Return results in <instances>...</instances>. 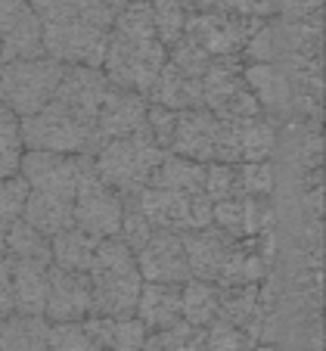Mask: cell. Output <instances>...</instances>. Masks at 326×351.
I'll return each instance as SVG.
<instances>
[{
  "mask_svg": "<svg viewBox=\"0 0 326 351\" xmlns=\"http://www.w3.org/2000/svg\"><path fill=\"white\" fill-rule=\"evenodd\" d=\"M44 32V53L60 66L100 69L118 0H28Z\"/></svg>",
  "mask_w": 326,
  "mask_h": 351,
  "instance_id": "1",
  "label": "cell"
},
{
  "mask_svg": "<svg viewBox=\"0 0 326 351\" xmlns=\"http://www.w3.org/2000/svg\"><path fill=\"white\" fill-rule=\"evenodd\" d=\"M165 62L168 50L159 40V32H155L149 0L125 3L112 22L100 72L109 78V84L147 97V90L159 78Z\"/></svg>",
  "mask_w": 326,
  "mask_h": 351,
  "instance_id": "2",
  "label": "cell"
},
{
  "mask_svg": "<svg viewBox=\"0 0 326 351\" xmlns=\"http://www.w3.org/2000/svg\"><path fill=\"white\" fill-rule=\"evenodd\" d=\"M87 280H90V317H134L143 277L137 271L134 252L118 237L100 239Z\"/></svg>",
  "mask_w": 326,
  "mask_h": 351,
  "instance_id": "3",
  "label": "cell"
},
{
  "mask_svg": "<svg viewBox=\"0 0 326 351\" xmlns=\"http://www.w3.org/2000/svg\"><path fill=\"white\" fill-rule=\"evenodd\" d=\"M162 156H165V149L155 146V140L147 134V128H140V131L127 134V137L109 140L90 159H93L97 178L109 190H115L121 199H131L149 186Z\"/></svg>",
  "mask_w": 326,
  "mask_h": 351,
  "instance_id": "4",
  "label": "cell"
},
{
  "mask_svg": "<svg viewBox=\"0 0 326 351\" xmlns=\"http://www.w3.org/2000/svg\"><path fill=\"white\" fill-rule=\"evenodd\" d=\"M66 66H60L50 56L22 62H0V106L13 112L16 119L40 112L53 99L56 87L62 81Z\"/></svg>",
  "mask_w": 326,
  "mask_h": 351,
  "instance_id": "5",
  "label": "cell"
},
{
  "mask_svg": "<svg viewBox=\"0 0 326 351\" xmlns=\"http://www.w3.org/2000/svg\"><path fill=\"white\" fill-rule=\"evenodd\" d=\"M19 137L25 153L93 156V131L56 99H50L40 112L19 121Z\"/></svg>",
  "mask_w": 326,
  "mask_h": 351,
  "instance_id": "6",
  "label": "cell"
},
{
  "mask_svg": "<svg viewBox=\"0 0 326 351\" xmlns=\"http://www.w3.org/2000/svg\"><path fill=\"white\" fill-rule=\"evenodd\" d=\"M125 202L137 208L155 230L190 233L212 227V202L205 193H174L162 186H147Z\"/></svg>",
  "mask_w": 326,
  "mask_h": 351,
  "instance_id": "7",
  "label": "cell"
},
{
  "mask_svg": "<svg viewBox=\"0 0 326 351\" xmlns=\"http://www.w3.org/2000/svg\"><path fill=\"white\" fill-rule=\"evenodd\" d=\"M242 56L233 60H214L208 66V72L202 75V109L214 115L221 121H242L264 115L258 106L255 93L249 90L246 78H242Z\"/></svg>",
  "mask_w": 326,
  "mask_h": 351,
  "instance_id": "8",
  "label": "cell"
},
{
  "mask_svg": "<svg viewBox=\"0 0 326 351\" xmlns=\"http://www.w3.org/2000/svg\"><path fill=\"white\" fill-rule=\"evenodd\" d=\"M264 22L267 19H252V16L193 13L186 19L184 38L193 40L208 60H233V56H242L246 44Z\"/></svg>",
  "mask_w": 326,
  "mask_h": 351,
  "instance_id": "9",
  "label": "cell"
},
{
  "mask_svg": "<svg viewBox=\"0 0 326 351\" xmlns=\"http://www.w3.org/2000/svg\"><path fill=\"white\" fill-rule=\"evenodd\" d=\"M121 218H125V199L97 178L93 159H87L72 202V227L97 239H112L121 230Z\"/></svg>",
  "mask_w": 326,
  "mask_h": 351,
  "instance_id": "10",
  "label": "cell"
},
{
  "mask_svg": "<svg viewBox=\"0 0 326 351\" xmlns=\"http://www.w3.org/2000/svg\"><path fill=\"white\" fill-rule=\"evenodd\" d=\"M90 156H62V153H22L19 178L25 180L28 193L56 196L75 202L81 174Z\"/></svg>",
  "mask_w": 326,
  "mask_h": 351,
  "instance_id": "11",
  "label": "cell"
},
{
  "mask_svg": "<svg viewBox=\"0 0 326 351\" xmlns=\"http://www.w3.org/2000/svg\"><path fill=\"white\" fill-rule=\"evenodd\" d=\"M137 271L143 283H171L184 286L190 280V267H186V252L180 243V233L171 230H153L143 245L134 252Z\"/></svg>",
  "mask_w": 326,
  "mask_h": 351,
  "instance_id": "12",
  "label": "cell"
},
{
  "mask_svg": "<svg viewBox=\"0 0 326 351\" xmlns=\"http://www.w3.org/2000/svg\"><path fill=\"white\" fill-rule=\"evenodd\" d=\"M221 134H224V121L214 119L208 109L177 112V125H174L168 153L199 162V165H214L221 153Z\"/></svg>",
  "mask_w": 326,
  "mask_h": 351,
  "instance_id": "13",
  "label": "cell"
},
{
  "mask_svg": "<svg viewBox=\"0 0 326 351\" xmlns=\"http://www.w3.org/2000/svg\"><path fill=\"white\" fill-rule=\"evenodd\" d=\"M277 146V128L267 115L242 121H224L221 134V165H242V162H267Z\"/></svg>",
  "mask_w": 326,
  "mask_h": 351,
  "instance_id": "14",
  "label": "cell"
},
{
  "mask_svg": "<svg viewBox=\"0 0 326 351\" xmlns=\"http://www.w3.org/2000/svg\"><path fill=\"white\" fill-rule=\"evenodd\" d=\"M109 78L100 72V69H84V66H66L62 72V81L56 87L53 99L60 106H66L75 119H81L87 128H97V115H100L103 99L109 93ZM97 153V146H93Z\"/></svg>",
  "mask_w": 326,
  "mask_h": 351,
  "instance_id": "15",
  "label": "cell"
},
{
  "mask_svg": "<svg viewBox=\"0 0 326 351\" xmlns=\"http://www.w3.org/2000/svg\"><path fill=\"white\" fill-rule=\"evenodd\" d=\"M90 317V280L87 274L60 271L50 265L47 271V324H81Z\"/></svg>",
  "mask_w": 326,
  "mask_h": 351,
  "instance_id": "16",
  "label": "cell"
},
{
  "mask_svg": "<svg viewBox=\"0 0 326 351\" xmlns=\"http://www.w3.org/2000/svg\"><path fill=\"white\" fill-rule=\"evenodd\" d=\"M147 121V99L140 93L121 90V87H109L106 99L100 106V115H97V128H93V146L100 149L109 140L127 137V134L140 131Z\"/></svg>",
  "mask_w": 326,
  "mask_h": 351,
  "instance_id": "17",
  "label": "cell"
},
{
  "mask_svg": "<svg viewBox=\"0 0 326 351\" xmlns=\"http://www.w3.org/2000/svg\"><path fill=\"white\" fill-rule=\"evenodd\" d=\"M271 221V199H227L212 206V227L230 239H261Z\"/></svg>",
  "mask_w": 326,
  "mask_h": 351,
  "instance_id": "18",
  "label": "cell"
},
{
  "mask_svg": "<svg viewBox=\"0 0 326 351\" xmlns=\"http://www.w3.org/2000/svg\"><path fill=\"white\" fill-rule=\"evenodd\" d=\"M186 252V267H190V280H202V283H218L221 267H224L227 255H230L236 239L224 237L218 227H205V230H190L180 233Z\"/></svg>",
  "mask_w": 326,
  "mask_h": 351,
  "instance_id": "19",
  "label": "cell"
},
{
  "mask_svg": "<svg viewBox=\"0 0 326 351\" xmlns=\"http://www.w3.org/2000/svg\"><path fill=\"white\" fill-rule=\"evenodd\" d=\"M147 103L171 112H190V109H202V81L184 75L177 66L165 62V69L159 72V78L153 81V87L147 90Z\"/></svg>",
  "mask_w": 326,
  "mask_h": 351,
  "instance_id": "20",
  "label": "cell"
},
{
  "mask_svg": "<svg viewBox=\"0 0 326 351\" xmlns=\"http://www.w3.org/2000/svg\"><path fill=\"white\" fill-rule=\"evenodd\" d=\"M81 330L100 351H143L149 336L137 317H87Z\"/></svg>",
  "mask_w": 326,
  "mask_h": 351,
  "instance_id": "21",
  "label": "cell"
},
{
  "mask_svg": "<svg viewBox=\"0 0 326 351\" xmlns=\"http://www.w3.org/2000/svg\"><path fill=\"white\" fill-rule=\"evenodd\" d=\"M134 317L147 326V332L168 330L180 320V286L171 283H143L134 308Z\"/></svg>",
  "mask_w": 326,
  "mask_h": 351,
  "instance_id": "22",
  "label": "cell"
},
{
  "mask_svg": "<svg viewBox=\"0 0 326 351\" xmlns=\"http://www.w3.org/2000/svg\"><path fill=\"white\" fill-rule=\"evenodd\" d=\"M47 271H50V265H34V261H13V258H10V286H13V308H16V314L44 317Z\"/></svg>",
  "mask_w": 326,
  "mask_h": 351,
  "instance_id": "23",
  "label": "cell"
},
{
  "mask_svg": "<svg viewBox=\"0 0 326 351\" xmlns=\"http://www.w3.org/2000/svg\"><path fill=\"white\" fill-rule=\"evenodd\" d=\"M218 320L255 336L261 324L258 286H218Z\"/></svg>",
  "mask_w": 326,
  "mask_h": 351,
  "instance_id": "24",
  "label": "cell"
},
{
  "mask_svg": "<svg viewBox=\"0 0 326 351\" xmlns=\"http://www.w3.org/2000/svg\"><path fill=\"white\" fill-rule=\"evenodd\" d=\"M258 245L261 239H236L214 286H261L267 274V255Z\"/></svg>",
  "mask_w": 326,
  "mask_h": 351,
  "instance_id": "25",
  "label": "cell"
},
{
  "mask_svg": "<svg viewBox=\"0 0 326 351\" xmlns=\"http://www.w3.org/2000/svg\"><path fill=\"white\" fill-rule=\"evenodd\" d=\"M100 239L90 233L78 230V227H66L62 233H56L50 239V261L60 271H72V274H87L93 265Z\"/></svg>",
  "mask_w": 326,
  "mask_h": 351,
  "instance_id": "26",
  "label": "cell"
},
{
  "mask_svg": "<svg viewBox=\"0 0 326 351\" xmlns=\"http://www.w3.org/2000/svg\"><path fill=\"white\" fill-rule=\"evenodd\" d=\"M50 324L44 317L10 314L0 320V351H47Z\"/></svg>",
  "mask_w": 326,
  "mask_h": 351,
  "instance_id": "27",
  "label": "cell"
},
{
  "mask_svg": "<svg viewBox=\"0 0 326 351\" xmlns=\"http://www.w3.org/2000/svg\"><path fill=\"white\" fill-rule=\"evenodd\" d=\"M22 221L32 224L40 237L53 239L56 233H62L66 227H72V202L56 196H40V193H28L25 199V212Z\"/></svg>",
  "mask_w": 326,
  "mask_h": 351,
  "instance_id": "28",
  "label": "cell"
},
{
  "mask_svg": "<svg viewBox=\"0 0 326 351\" xmlns=\"http://www.w3.org/2000/svg\"><path fill=\"white\" fill-rule=\"evenodd\" d=\"M149 186H162V190H174V193H205V165L165 153Z\"/></svg>",
  "mask_w": 326,
  "mask_h": 351,
  "instance_id": "29",
  "label": "cell"
},
{
  "mask_svg": "<svg viewBox=\"0 0 326 351\" xmlns=\"http://www.w3.org/2000/svg\"><path fill=\"white\" fill-rule=\"evenodd\" d=\"M180 320L196 330H208L218 320V286L186 280L180 286Z\"/></svg>",
  "mask_w": 326,
  "mask_h": 351,
  "instance_id": "30",
  "label": "cell"
},
{
  "mask_svg": "<svg viewBox=\"0 0 326 351\" xmlns=\"http://www.w3.org/2000/svg\"><path fill=\"white\" fill-rule=\"evenodd\" d=\"M3 255L13 261H34V265H53L50 261V239L40 237L32 224L16 221L3 230Z\"/></svg>",
  "mask_w": 326,
  "mask_h": 351,
  "instance_id": "31",
  "label": "cell"
},
{
  "mask_svg": "<svg viewBox=\"0 0 326 351\" xmlns=\"http://www.w3.org/2000/svg\"><path fill=\"white\" fill-rule=\"evenodd\" d=\"M271 193H273L271 162L233 165V199H271Z\"/></svg>",
  "mask_w": 326,
  "mask_h": 351,
  "instance_id": "32",
  "label": "cell"
},
{
  "mask_svg": "<svg viewBox=\"0 0 326 351\" xmlns=\"http://www.w3.org/2000/svg\"><path fill=\"white\" fill-rule=\"evenodd\" d=\"M143 351H208L205 330H196V326L177 320V324L168 326V330L149 332Z\"/></svg>",
  "mask_w": 326,
  "mask_h": 351,
  "instance_id": "33",
  "label": "cell"
},
{
  "mask_svg": "<svg viewBox=\"0 0 326 351\" xmlns=\"http://www.w3.org/2000/svg\"><path fill=\"white\" fill-rule=\"evenodd\" d=\"M22 137H19V119L0 106V180L19 174L22 162Z\"/></svg>",
  "mask_w": 326,
  "mask_h": 351,
  "instance_id": "34",
  "label": "cell"
},
{
  "mask_svg": "<svg viewBox=\"0 0 326 351\" xmlns=\"http://www.w3.org/2000/svg\"><path fill=\"white\" fill-rule=\"evenodd\" d=\"M205 348L208 351H261V345L249 332L236 330V326L224 324V320H214L205 330Z\"/></svg>",
  "mask_w": 326,
  "mask_h": 351,
  "instance_id": "35",
  "label": "cell"
},
{
  "mask_svg": "<svg viewBox=\"0 0 326 351\" xmlns=\"http://www.w3.org/2000/svg\"><path fill=\"white\" fill-rule=\"evenodd\" d=\"M25 199H28V186L19 174L0 180V230H7L10 224L22 221L25 212Z\"/></svg>",
  "mask_w": 326,
  "mask_h": 351,
  "instance_id": "36",
  "label": "cell"
},
{
  "mask_svg": "<svg viewBox=\"0 0 326 351\" xmlns=\"http://www.w3.org/2000/svg\"><path fill=\"white\" fill-rule=\"evenodd\" d=\"M196 13H230L267 19L273 13V0H196Z\"/></svg>",
  "mask_w": 326,
  "mask_h": 351,
  "instance_id": "37",
  "label": "cell"
},
{
  "mask_svg": "<svg viewBox=\"0 0 326 351\" xmlns=\"http://www.w3.org/2000/svg\"><path fill=\"white\" fill-rule=\"evenodd\" d=\"M47 351H97L81 324H50Z\"/></svg>",
  "mask_w": 326,
  "mask_h": 351,
  "instance_id": "38",
  "label": "cell"
},
{
  "mask_svg": "<svg viewBox=\"0 0 326 351\" xmlns=\"http://www.w3.org/2000/svg\"><path fill=\"white\" fill-rule=\"evenodd\" d=\"M174 125H177V112L147 103V121H143V128H147V134L155 140V146L165 149V153H168V143H171Z\"/></svg>",
  "mask_w": 326,
  "mask_h": 351,
  "instance_id": "39",
  "label": "cell"
},
{
  "mask_svg": "<svg viewBox=\"0 0 326 351\" xmlns=\"http://www.w3.org/2000/svg\"><path fill=\"white\" fill-rule=\"evenodd\" d=\"M16 314L13 308V286H10V258L0 255V320Z\"/></svg>",
  "mask_w": 326,
  "mask_h": 351,
  "instance_id": "40",
  "label": "cell"
},
{
  "mask_svg": "<svg viewBox=\"0 0 326 351\" xmlns=\"http://www.w3.org/2000/svg\"><path fill=\"white\" fill-rule=\"evenodd\" d=\"M0 255H3V230H0Z\"/></svg>",
  "mask_w": 326,
  "mask_h": 351,
  "instance_id": "41",
  "label": "cell"
},
{
  "mask_svg": "<svg viewBox=\"0 0 326 351\" xmlns=\"http://www.w3.org/2000/svg\"><path fill=\"white\" fill-rule=\"evenodd\" d=\"M118 3H134V0H118Z\"/></svg>",
  "mask_w": 326,
  "mask_h": 351,
  "instance_id": "42",
  "label": "cell"
},
{
  "mask_svg": "<svg viewBox=\"0 0 326 351\" xmlns=\"http://www.w3.org/2000/svg\"><path fill=\"white\" fill-rule=\"evenodd\" d=\"M193 3H196V0H193Z\"/></svg>",
  "mask_w": 326,
  "mask_h": 351,
  "instance_id": "43",
  "label": "cell"
},
{
  "mask_svg": "<svg viewBox=\"0 0 326 351\" xmlns=\"http://www.w3.org/2000/svg\"><path fill=\"white\" fill-rule=\"evenodd\" d=\"M97 351H100V348H97Z\"/></svg>",
  "mask_w": 326,
  "mask_h": 351,
  "instance_id": "44",
  "label": "cell"
}]
</instances>
